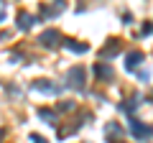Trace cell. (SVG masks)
Masks as SVG:
<instances>
[{"label":"cell","instance_id":"cell-4","mask_svg":"<svg viewBox=\"0 0 153 143\" xmlns=\"http://www.w3.org/2000/svg\"><path fill=\"white\" fill-rule=\"evenodd\" d=\"M130 130H133V136H138V138H148L153 133V128H148V125H143V123H135L133 120L130 123Z\"/></svg>","mask_w":153,"mask_h":143},{"label":"cell","instance_id":"cell-7","mask_svg":"<svg viewBox=\"0 0 153 143\" xmlns=\"http://www.w3.org/2000/svg\"><path fill=\"white\" fill-rule=\"evenodd\" d=\"M117 51H120V46H117V41H110V44H107V46L102 49V59H110V56H115Z\"/></svg>","mask_w":153,"mask_h":143},{"label":"cell","instance_id":"cell-9","mask_svg":"<svg viewBox=\"0 0 153 143\" xmlns=\"http://www.w3.org/2000/svg\"><path fill=\"white\" fill-rule=\"evenodd\" d=\"M66 49L74 51V54H84V51H87V44H79V41H66Z\"/></svg>","mask_w":153,"mask_h":143},{"label":"cell","instance_id":"cell-5","mask_svg":"<svg viewBox=\"0 0 153 143\" xmlns=\"http://www.w3.org/2000/svg\"><path fill=\"white\" fill-rule=\"evenodd\" d=\"M140 61H143V54H140V51H130V54H128V59H125V66L133 72L138 64H140Z\"/></svg>","mask_w":153,"mask_h":143},{"label":"cell","instance_id":"cell-13","mask_svg":"<svg viewBox=\"0 0 153 143\" xmlns=\"http://www.w3.org/2000/svg\"><path fill=\"white\" fill-rule=\"evenodd\" d=\"M3 18H5V10H0V21H3Z\"/></svg>","mask_w":153,"mask_h":143},{"label":"cell","instance_id":"cell-14","mask_svg":"<svg viewBox=\"0 0 153 143\" xmlns=\"http://www.w3.org/2000/svg\"><path fill=\"white\" fill-rule=\"evenodd\" d=\"M120 143H123V141H120Z\"/></svg>","mask_w":153,"mask_h":143},{"label":"cell","instance_id":"cell-8","mask_svg":"<svg viewBox=\"0 0 153 143\" xmlns=\"http://www.w3.org/2000/svg\"><path fill=\"white\" fill-rule=\"evenodd\" d=\"M31 26H33V18L28 16V13H21V16H18V28H23V31H28Z\"/></svg>","mask_w":153,"mask_h":143},{"label":"cell","instance_id":"cell-3","mask_svg":"<svg viewBox=\"0 0 153 143\" xmlns=\"http://www.w3.org/2000/svg\"><path fill=\"white\" fill-rule=\"evenodd\" d=\"M41 44H44L46 49H54L56 44H61L59 31H54V28H51V31H44V33H41Z\"/></svg>","mask_w":153,"mask_h":143},{"label":"cell","instance_id":"cell-12","mask_svg":"<svg viewBox=\"0 0 153 143\" xmlns=\"http://www.w3.org/2000/svg\"><path fill=\"white\" fill-rule=\"evenodd\" d=\"M31 138H33V143H49L46 138H38V136H31Z\"/></svg>","mask_w":153,"mask_h":143},{"label":"cell","instance_id":"cell-6","mask_svg":"<svg viewBox=\"0 0 153 143\" xmlns=\"http://www.w3.org/2000/svg\"><path fill=\"white\" fill-rule=\"evenodd\" d=\"M94 74H97L100 79H112V69H110L107 64H97L94 66Z\"/></svg>","mask_w":153,"mask_h":143},{"label":"cell","instance_id":"cell-11","mask_svg":"<svg viewBox=\"0 0 153 143\" xmlns=\"http://www.w3.org/2000/svg\"><path fill=\"white\" fill-rule=\"evenodd\" d=\"M105 133H107V138H112V136H117V133H123V130H120V125H117V123H110Z\"/></svg>","mask_w":153,"mask_h":143},{"label":"cell","instance_id":"cell-10","mask_svg":"<svg viewBox=\"0 0 153 143\" xmlns=\"http://www.w3.org/2000/svg\"><path fill=\"white\" fill-rule=\"evenodd\" d=\"M38 115L44 118L46 123H51V125H54V123H56V112H51V110H41V112H38Z\"/></svg>","mask_w":153,"mask_h":143},{"label":"cell","instance_id":"cell-1","mask_svg":"<svg viewBox=\"0 0 153 143\" xmlns=\"http://www.w3.org/2000/svg\"><path fill=\"white\" fill-rule=\"evenodd\" d=\"M66 84L74 89H82L84 87V69L82 66H71L69 72H66Z\"/></svg>","mask_w":153,"mask_h":143},{"label":"cell","instance_id":"cell-2","mask_svg":"<svg viewBox=\"0 0 153 143\" xmlns=\"http://www.w3.org/2000/svg\"><path fill=\"white\" fill-rule=\"evenodd\" d=\"M33 89L46 92V95H59V92H61V87H56V84L49 82V79H36V82H33Z\"/></svg>","mask_w":153,"mask_h":143}]
</instances>
